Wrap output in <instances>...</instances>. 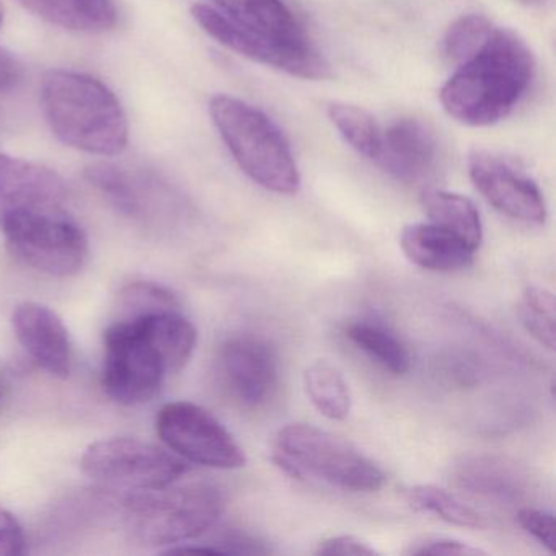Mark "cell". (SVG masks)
<instances>
[{
  "mask_svg": "<svg viewBox=\"0 0 556 556\" xmlns=\"http://www.w3.org/2000/svg\"><path fill=\"white\" fill-rule=\"evenodd\" d=\"M66 198V184L56 172L0 154V224L22 211L64 206Z\"/></svg>",
  "mask_w": 556,
  "mask_h": 556,
  "instance_id": "9a60e30c",
  "label": "cell"
},
{
  "mask_svg": "<svg viewBox=\"0 0 556 556\" xmlns=\"http://www.w3.org/2000/svg\"><path fill=\"white\" fill-rule=\"evenodd\" d=\"M405 555L412 556H477L486 555L483 549L475 548L462 540L447 539V536H425L409 543Z\"/></svg>",
  "mask_w": 556,
  "mask_h": 556,
  "instance_id": "f1b7e54d",
  "label": "cell"
},
{
  "mask_svg": "<svg viewBox=\"0 0 556 556\" xmlns=\"http://www.w3.org/2000/svg\"><path fill=\"white\" fill-rule=\"evenodd\" d=\"M441 149L434 132L415 118H400L382 126L379 152L372 164L395 180L426 185L439 168Z\"/></svg>",
  "mask_w": 556,
  "mask_h": 556,
  "instance_id": "7c38bea8",
  "label": "cell"
},
{
  "mask_svg": "<svg viewBox=\"0 0 556 556\" xmlns=\"http://www.w3.org/2000/svg\"><path fill=\"white\" fill-rule=\"evenodd\" d=\"M80 467L87 477L106 486L151 491L180 480L187 475L188 462L151 442L115 438L90 445Z\"/></svg>",
  "mask_w": 556,
  "mask_h": 556,
  "instance_id": "ba28073f",
  "label": "cell"
},
{
  "mask_svg": "<svg viewBox=\"0 0 556 556\" xmlns=\"http://www.w3.org/2000/svg\"><path fill=\"white\" fill-rule=\"evenodd\" d=\"M220 370L230 393L247 408L265 405L278 386V357L268 341L252 334L229 338L220 348Z\"/></svg>",
  "mask_w": 556,
  "mask_h": 556,
  "instance_id": "4fadbf2b",
  "label": "cell"
},
{
  "mask_svg": "<svg viewBox=\"0 0 556 556\" xmlns=\"http://www.w3.org/2000/svg\"><path fill=\"white\" fill-rule=\"evenodd\" d=\"M22 64L14 54L0 48V90L12 89L21 80Z\"/></svg>",
  "mask_w": 556,
  "mask_h": 556,
  "instance_id": "d6a6232c",
  "label": "cell"
},
{
  "mask_svg": "<svg viewBox=\"0 0 556 556\" xmlns=\"http://www.w3.org/2000/svg\"><path fill=\"white\" fill-rule=\"evenodd\" d=\"M535 76V60L526 41L507 28H496L486 47L442 86L445 113L467 126H491L509 116Z\"/></svg>",
  "mask_w": 556,
  "mask_h": 556,
  "instance_id": "7a4b0ae2",
  "label": "cell"
},
{
  "mask_svg": "<svg viewBox=\"0 0 556 556\" xmlns=\"http://www.w3.org/2000/svg\"><path fill=\"white\" fill-rule=\"evenodd\" d=\"M421 206L429 223L448 230L477 252L483 242V226L473 201L451 191L425 188Z\"/></svg>",
  "mask_w": 556,
  "mask_h": 556,
  "instance_id": "d6986e66",
  "label": "cell"
},
{
  "mask_svg": "<svg viewBox=\"0 0 556 556\" xmlns=\"http://www.w3.org/2000/svg\"><path fill=\"white\" fill-rule=\"evenodd\" d=\"M40 93L48 126L63 144L100 157H115L128 148V116L102 80L76 71H48Z\"/></svg>",
  "mask_w": 556,
  "mask_h": 556,
  "instance_id": "3957f363",
  "label": "cell"
},
{
  "mask_svg": "<svg viewBox=\"0 0 556 556\" xmlns=\"http://www.w3.org/2000/svg\"><path fill=\"white\" fill-rule=\"evenodd\" d=\"M2 22H4V8L0 4V25H2Z\"/></svg>",
  "mask_w": 556,
  "mask_h": 556,
  "instance_id": "e575fe53",
  "label": "cell"
},
{
  "mask_svg": "<svg viewBox=\"0 0 556 556\" xmlns=\"http://www.w3.org/2000/svg\"><path fill=\"white\" fill-rule=\"evenodd\" d=\"M27 548L24 529L14 514L0 507V556L24 555Z\"/></svg>",
  "mask_w": 556,
  "mask_h": 556,
  "instance_id": "4dcf8cb0",
  "label": "cell"
},
{
  "mask_svg": "<svg viewBox=\"0 0 556 556\" xmlns=\"http://www.w3.org/2000/svg\"><path fill=\"white\" fill-rule=\"evenodd\" d=\"M86 178L119 213L129 217L141 216V197L131 177L123 168L112 164L93 165L87 168Z\"/></svg>",
  "mask_w": 556,
  "mask_h": 556,
  "instance_id": "d4e9b609",
  "label": "cell"
},
{
  "mask_svg": "<svg viewBox=\"0 0 556 556\" xmlns=\"http://www.w3.org/2000/svg\"><path fill=\"white\" fill-rule=\"evenodd\" d=\"M496 28L484 15L470 14L457 18L442 38V58L451 66H462L486 47Z\"/></svg>",
  "mask_w": 556,
  "mask_h": 556,
  "instance_id": "cb8c5ba5",
  "label": "cell"
},
{
  "mask_svg": "<svg viewBox=\"0 0 556 556\" xmlns=\"http://www.w3.org/2000/svg\"><path fill=\"white\" fill-rule=\"evenodd\" d=\"M304 387L312 405L325 418L343 421L350 416L353 405L350 386L333 364L324 359L312 363L304 372Z\"/></svg>",
  "mask_w": 556,
  "mask_h": 556,
  "instance_id": "ffe728a7",
  "label": "cell"
},
{
  "mask_svg": "<svg viewBox=\"0 0 556 556\" xmlns=\"http://www.w3.org/2000/svg\"><path fill=\"white\" fill-rule=\"evenodd\" d=\"M406 501L413 509L434 514L445 522L468 529H483L486 520L473 507L458 500L451 491L434 484H418L405 493Z\"/></svg>",
  "mask_w": 556,
  "mask_h": 556,
  "instance_id": "7402d4cb",
  "label": "cell"
},
{
  "mask_svg": "<svg viewBox=\"0 0 556 556\" xmlns=\"http://www.w3.org/2000/svg\"><path fill=\"white\" fill-rule=\"evenodd\" d=\"M197 343V328L178 307L116 318L103 337L105 392L119 405L149 402L168 374L187 366Z\"/></svg>",
  "mask_w": 556,
  "mask_h": 556,
  "instance_id": "6da1fadb",
  "label": "cell"
},
{
  "mask_svg": "<svg viewBox=\"0 0 556 556\" xmlns=\"http://www.w3.org/2000/svg\"><path fill=\"white\" fill-rule=\"evenodd\" d=\"M15 334L28 356L58 379H67L73 367L70 333L60 315L37 302H25L12 317Z\"/></svg>",
  "mask_w": 556,
  "mask_h": 556,
  "instance_id": "5bb4252c",
  "label": "cell"
},
{
  "mask_svg": "<svg viewBox=\"0 0 556 556\" xmlns=\"http://www.w3.org/2000/svg\"><path fill=\"white\" fill-rule=\"evenodd\" d=\"M400 247L413 265L428 271H460L473 263L475 250L470 245L432 223L406 226Z\"/></svg>",
  "mask_w": 556,
  "mask_h": 556,
  "instance_id": "2e32d148",
  "label": "cell"
},
{
  "mask_svg": "<svg viewBox=\"0 0 556 556\" xmlns=\"http://www.w3.org/2000/svg\"><path fill=\"white\" fill-rule=\"evenodd\" d=\"M555 295L545 288H529L519 305L526 330L546 350H555Z\"/></svg>",
  "mask_w": 556,
  "mask_h": 556,
  "instance_id": "484cf974",
  "label": "cell"
},
{
  "mask_svg": "<svg viewBox=\"0 0 556 556\" xmlns=\"http://www.w3.org/2000/svg\"><path fill=\"white\" fill-rule=\"evenodd\" d=\"M346 337L393 376H403L412 366L405 344L395 333L372 320L353 321L346 327Z\"/></svg>",
  "mask_w": 556,
  "mask_h": 556,
  "instance_id": "44dd1931",
  "label": "cell"
},
{
  "mask_svg": "<svg viewBox=\"0 0 556 556\" xmlns=\"http://www.w3.org/2000/svg\"><path fill=\"white\" fill-rule=\"evenodd\" d=\"M157 434L168 451L191 464L219 470L245 467L247 455L226 426L203 406L172 402L157 415Z\"/></svg>",
  "mask_w": 556,
  "mask_h": 556,
  "instance_id": "9c48e42d",
  "label": "cell"
},
{
  "mask_svg": "<svg viewBox=\"0 0 556 556\" xmlns=\"http://www.w3.org/2000/svg\"><path fill=\"white\" fill-rule=\"evenodd\" d=\"M174 307H180V304L174 292L168 291L164 286L155 282H132L119 294L118 317H131V315Z\"/></svg>",
  "mask_w": 556,
  "mask_h": 556,
  "instance_id": "4316f807",
  "label": "cell"
},
{
  "mask_svg": "<svg viewBox=\"0 0 556 556\" xmlns=\"http://www.w3.org/2000/svg\"><path fill=\"white\" fill-rule=\"evenodd\" d=\"M48 24L76 34H105L118 24L113 0H18Z\"/></svg>",
  "mask_w": 556,
  "mask_h": 556,
  "instance_id": "ac0fdd59",
  "label": "cell"
},
{
  "mask_svg": "<svg viewBox=\"0 0 556 556\" xmlns=\"http://www.w3.org/2000/svg\"><path fill=\"white\" fill-rule=\"evenodd\" d=\"M191 15L204 34L247 60L301 79L324 80L331 77L330 64L312 43H286L243 30L213 5L194 4Z\"/></svg>",
  "mask_w": 556,
  "mask_h": 556,
  "instance_id": "30bf717a",
  "label": "cell"
},
{
  "mask_svg": "<svg viewBox=\"0 0 556 556\" xmlns=\"http://www.w3.org/2000/svg\"><path fill=\"white\" fill-rule=\"evenodd\" d=\"M517 4L529 9H543L552 2V0H516Z\"/></svg>",
  "mask_w": 556,
  "mask_h": 556,
  "instance_id": "836d02e7",
  "label": "cell"
},
{
  "mask_svg": "<svg viewBox=\"0 0 556 556\" xmlns=\"http://www.w3.org/2000/svg\"><path fill=\"white\" fill-rule=\"evenodd\" d=\"M12 255L54 278L77 275L89 258V240L64 206L12 214L0 224Z\"/></svg>",
  "mask_w": 556,
  "mask_h": 556,
  "instance_id": "52a82bcc",
  "label": "cell"
},
{
  "mask_svg": "<svg viewBox=\"0 0 556 556\" xmlns=\"http://www.w3.org/2000/svg\"><path fill=\"white\" fill-rule=\"evenodd\" d=\"M223 510V493L213 484H170L129 496L125 523L132 539L142 545H181L206 533Z\"/></svg>",
  "mask_w": 556,
  "mask_h": 556,
  "instance_id": "8992f818",
  "label": "cell"
},
{
  "mask_svg": "<svg viewBox=\"0 0 556 556\" xmlns=\"http://www.w3.org/2000/svg\"><path fill=\"white\" fill-rule=\"evenodd\" d=\"M0 396H2V387H0Z\"/></svg>",
  "mask_w": 556,
  "mask_h": 556,
  "instance_id": "d590c367",
  "label": "cell"
},
{
  "mask_svg": "<svg viewBox=\"0 0 556 556\" xmlns=\"http://www.w3.org/2000/svg\"><path fill=\"white\" fill-rule=\"evenodd\" d=\"M273 462L289 477L308 475L354 493H372L387 483L386 471L351 442L302 422L278 432Z\"/></svg>",
  "mask_w": 556,
  "mask_h": 556,
  "instance_id": "5b68a950",
  "label": "cell"
},
{
  "mask_svg": "<svg viewBox=\"0 0 556 556\" xmlns=\"http://www.w3.org/2000/svg\"><path fill=\"white\" fill-rule=\"evenodd\" d=\"M328 118L341 138L357 152L372 162L379 152L382 125L367 110L350 103L334 102L328 106Z\"/></svg>",
  "mask_w": 556,
  "mask_h": 556,
  "instance_id": "603a6c76",
  "label": "cell"
},
{
  "mask_svg": "<svg viewBox=\"0 0 556 556\" xmlns=\"http://www.w3.org/2000/svg\"><path fill=\"white\" fill-rule=\"evenodd\" d=\"M468 175L478 193L497 213L519 223H545V198L539 185L503 155L475 149L468 155Z\"/></svg>",
  "mask_w": 556,
  "mask_h": 556,
  "instance_id": "8fae6325",
  "label": "cell"
},
{
  "mask_svg": "<svg viewBox=\"0 0 556 556\" xmlns=\"http://www.w3.org/2000/svg\"><path fill=\"white\" fill-rule=\"evenodd\" d=\"M315 555L334 556V555H356V556H374L379 555L374 546L364 540L354 535H338L330 539L321 540L315 548Z\"/></svg>",
  "mask_w": 556,
  "mask_h": 556,
  "instance_id": "1f68e13d",
  "label": "cell"
},
{
  "mask_svg": "<svg viewBox=\"0 0 556 556\" xmlns=\"http://www.w3.org/2000/svg\"><path fill=\"white\" fill-rule=\"evenodd\" d=\"M210 115L240 170L265 190L295 194L301 174L291 146L262 110L230 96H216Z\"/></svg>",
  "mask_w": 556,
  "mask_h": 556,
  "instance_id": "277c9868",
  "label": "cell"
},
{
  "mask_svg": "<svg viewBox=\"0 0 556 556\" xmlns=\"http://www.w3.org/2000/svg\"><path fill=\"white\" fill-rule=\"evenodd\" d=\"M243 30L286 43H311L307 31L282 0H211Z\"/></svg>",
  "mask_w": 556,
  "mask_h": 556,
  "instance_id": "e0dca14e",
  "label": "cell"
},
{
  "mask_svg": "<svg viewBox=\"0 0 556 556\" xmlns=\"http://www.w3.org/2000/svg\"><path fill=\"white\" fill-rule=\"evenodd\" d=\"M460 481L480 493L504 494L509 491V478L504 467H497L490 458H475L464 464Z\"/></svg>",
  "mask_w": 556,
  "mask_h": 556,
  "instance_id": "83f0119b",
  "label": "cell"
},
{
  "mask_svg": "<svg viewBox=\"0 0 556 556\" xmlns=\"http://www.w3.org/2000/svg\"><path fill=\"white\" fill-rule=\"evenodd\" d=\"M517 522L527 533L539 540L549 552H555V517L545 510L523 507L517 513Z\"/></svg>",
  "mask_w": 556,
  "mask_h": 556,
  "instance_id": "f546056e",
  "label": "cell"
}]
</instances>
